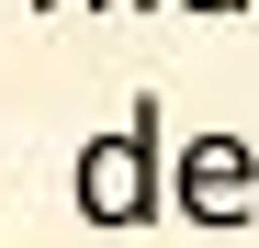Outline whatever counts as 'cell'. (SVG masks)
<instances>
[{
    "mask_svg": "<svg viewBox=\"0 0 259 248\" xmlns=\"http://www.w3.org/2000/svg\"><path fill=\"white\" fill-rule=\"evenodd\" d=\"M158 158H169V136H158V91H136V113L113 124V136H91L79 147V170H68V192H79V226H147V215H169L158 203Z\"/></svg>",
    "mask_w": 259,
    "mask_h": 248,
    "instance_id": "1",
    "label": "cell"
},
{
    "mask_svg": "<svg viewBox=\"0 0 259 248\" xmlns=\"http://www.w3.org/2000/svg\"><path fill=\"white\" fill-rule=\"evenodd\" d=\"M158 203H181L192 226H248L259 215V147L248 136H192V147H169L158 158Z\"/></svg>",
    "mask_w": 259,
    "mask_h": 248,
    "instance_id": "2",
    "label": "cell"
},
{
    "mask_svg": "<svg viewBox=\"0 0 259 248\" xmlns=\"http://www.w3.org/2000/svg\"><path fill=\"white\" fill-rule=\"evenodd\" d=\"M181 12H203V23H237V12H248V0H181Z\"/></svg>",
    "mask_w": 259,
    "mask_h": 248,
    "instance_id": "3",
    "label": "cell"
},
{
    "mask_svg": "<svg viewBox=\"0 0 259 248\" xmlns=\"http://www.w3.org/2000/svg\"><path fill=\"white\" fill-rule=\"evenodd\" d=\"M113 12H169V0H113Z\"/></svg>",
    "mask_w": 259,
    "mask_h": 248,
    "instance_id": "4",
    "label": "cell"
},
{
    "mask_svg": "<svg viewBox=\"0 0 259 248\" xmlns=\"http://www.w3.org/2000/svg\"><path fill=\"white\" fill-rule=\"evenodd\" d=\"M46 12H68V0H46ZM79 12H113V0H79Z\"/></svg>",
    "mask_w": 259,
    "mask_h": 248,
    "instance_id": "5",
    "label": "cell"
},
{
    "mask_svg": "<svg viewBox=\"0 0 259 248\" xmlns=\"http://www.w3.org/2000/svg\"><path fill=\"white\" fill-rule=\"evenodd\" d=\"M0 12H46V0H0Z\"/></svg>",
    "mask_w": 259,
    "mask_h": 248,
    "instance_id": "6",
    "label": "cell"
}]
</instances>
